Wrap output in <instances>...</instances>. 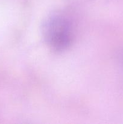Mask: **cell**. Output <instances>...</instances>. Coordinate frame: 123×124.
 Wrapping results in <instances>:
<instances>
[{
  "mask_svg": "<svg viewBox=\"0 0 123 124\" xmlns=\"http://www.w3.org/2000/svg\"><path fill=\"white\" fill-rule=\"evenodd\" d=\"M44 35L48 45L54 50L61 52L69 47L72 41L71 24L63 16H52L45 24Z\"/></svg>",
  "mask_w": 123,
  "mask_h": 124,
  "instance_id": "cell-1",
  "label": "cell"
},
{
  "mask_svg": "<svg viewBox=\"0 0 123 124\" xmlns=\"http://www.w3.org/2000/svg\"><path fill=\"white\" fill-rule=\"evenodd\" d=\"M121 58H122V61L123 62V52H122V54H121Z\"/></svg>",
  "mask_w": 123,
  "mask_h": 124,
  "instance_id": "cell-2",
  "label": "cell"
}]
</instances>
